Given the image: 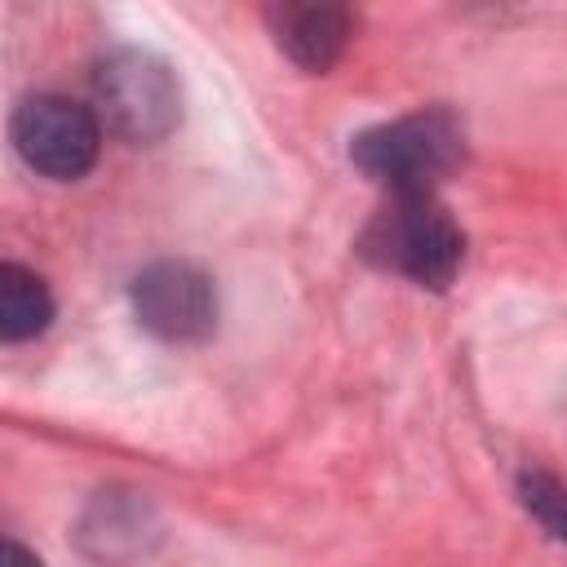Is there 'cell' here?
Instances as JSON below:
<instances>
[{"label": "cell", "mask_w": 567, "mask_h": 567, "mask_svg": "<svg viewBox=\"0 0 567 567\" xmlns=\"http://www.w3.org/2000/svg\"><path fill=\"white\" fill-rule=\"evenodd\" d=\"M350 159L390 195H430L465 159V133L452 111L430 106L363 128L350 142Z\"/></svg>", "instance_id": "obj_2"}, {"label": "cell", "mask_w": 567, "mask_h": 567, "mask_svg": "<svg viewBox=\"0 0 567 567\" xmlns=\"http://www.w3.org/2000/svg\"><path fill=\"white\" fill-rule=\"evenodd\" d=\"M93 102L120 137L151 146L168 137L182 120V89L164 58L146 49H115L93 71Z\"/></svg>", "instance_id": "obj_3"}, {"label": "cell", "mask_w": 567, "mask_h": 567, "mask_svg": "<svg viewBox=\"0 0 567 567\" xmlns=\"http://www.w3.org/2000/svg\"><path fill=\"white\" fill-rule=\"evenodd\" d=\"M0 567H44L27 545H18V540H4L0 536Z\"/></svg>", "instance_id": "obj_9"}, {"label": "cell", "mask_w": 567, "mask_h": 567, "mask_svg": "<svg viewBox=\"0 0 567 567\" xmlns=\"http://www.w3.org/2000/svg\"><path fill=\"white\" fill-rule=\"evenodd\" d=\"M523 501H527V509L545 523V532H549V536H558V532H563V487H558V478H554V474L532 470V474L523 478Z\"/></svg>", "instance_id": "obj_8"}, {"label": "cell", "mask_w": 567, "mask_h": 567, "mask_svg": "<svg viewBox=\"0 0 567 567\" xmlns=\"http://www.w3.org/2000/svg\"><path fill=\"white\" fill-rule=\"evenodd\" d=\"M275 44L301 66V71H328L346 44H350V9L341 4H319V0H284L266 9Z\"/></svg>", "instance_id": "obj_6"}, {"label": "cell", "mask_w": 567, "mask_h": 567, "mask_svg": "<svg viewBox=\"0 0 567 567\" xmlns=\"http://www.w3.org/2000/svg\"><path fill=\"white\" fill-rule=\"evenodd\" d=\"M359 252L421 288H447L465 257V235L434 195H390L359 235Z\"/></svg>", "instance_id": "obj_1"}, {"label": "cell", "mask_w": 567, "mask_h": 567, "mask_svg": "<svg viewBox=\"0 0 567 567\" xmlns=\"http://www.w3.org/2000/svg\"><path fill=\"white\" fill-rule=\"evenodd\" d=\"M133 315L159 341H204L217 328L213 279L190 261H155L133 279Z\"/></svg>", "instance_id": "obj_5"}, {"label": "cell", "mask_w": 567, "mask_h": 567, "mask_svg": "<svg viewBox=\"0 0 567 567\" xmlns=\"http://www.w3.org/2000/svg\"><path fill=\"white\" fill-rule=\"evenodd\" d=\"M13 151L22 164L53 182H75L97 164L102 120L62 93H35L13 115Z\"/></svg>", "instance_id": "obj_4"}, {"label": "cell", "mask_w": 567, "mask_h": 567, "mask_svg": "<svg viewBox=\"0 0 567 567\" xmlns=\"http://www.w3.org/2000/svg\"><path fill=\"white\" fill-rule=\"evenodd\" d=\"M53 323L49 284L13 261H0V341H31Z\"/></svg>", "instance_id": "obj_7"}]
</instances>
